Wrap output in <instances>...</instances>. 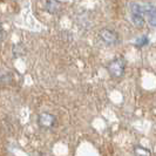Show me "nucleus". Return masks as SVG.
Returning <instances> with one entry per match:
<instances>
[{"instance_id": "nucleus-4", "label": "nucleus", "mask_w": 156, "mask_h": 156, "mask_svg": "<svg viewBox=\"0 0 156 156\" xmlns=\"http://www.w3.org/2000/svg\"><path fill=\"white\" fill-rule=\"evenodd\" d=\"M60 8H61V4L59 0H46V9L48 13L55 14L60 11Z\"/></svg>"}, {"instance_id": "nucleus-10", "label": "nucleus", "mask_w": 156, "mask_h": 156, "mask_svg": "<svg viewBox=\"0 0 156 156\" xmlns=\"http://www.w3.org/2000/svg\"><path fill=\"white\" fill-rule=\"evenodd\" d=\"M149 23H150L151 26H154V27H156V16H149Z\"/></svg>"}, {"instance_id": "nucleus-5", "label": "nucleus", "mask_w": 156, "mask_h": 156, "mask_svg": "<svg viewBox=\"0 0 156 156\" xmlns=\"http://www.w3.org/2000/svg\"><path fill=\"white\" fill-rule=\"evenodd\" d=\"M132 16V21L136 27H142L144 25V18L142 13H130Z\"/></svg>"}, {"instance_id": "nucleus-9", "label": "nucleus", "mask_w": 156, "mask_h": 156, "mask_svg": "<svg viewBox=\"0 0 156 156\" xmlns=\"http://www.w3.org/2000/svg\"><path fill=\"white\" fill-rule=\"evenodd\" d=\"M12 82V74L11 73H7V74H2L1 76V83L2 85H8Z\"/></svg>"}, {"instance_id": "nucleus-3", "label": "nucleus", "mask_w": 156, "mask_h": 156, "mask_svg": "<svg viewBox=\"0 0 156 156\" xmlns=\"http://www.w3.org/2000/svg\"><path fill=\"white\" fill-rule=\"evenodd\" d=\"M99 37H100V39H101L107 46H114V45H117L119 41H120L119 34H117L115 31L109 30V28H103L102 31H100Z\"/></svg>"}, {"instance_id": "nucleus-8", "label": "nucleus", "mask_w": 156, "mask_h": 156, "mask_svg": "<svg viewBox=\"0 0 156 156\" xmlns=\"http://www.w3.org/2000/svg\"><path fill=\"white\" fill-rule=\"evenodd\" d=\"M149 44V39L146 37V35H142L140 38H137L136 41H135V46L136 47H143V46H147Z\"/></svg>"}, {"instance_id": "nucleus-1", "label": "nucleus", "mask_w": 156, "mask_h": 156, "mask_svg": "<svg viewBox=\"0 0 156 156\" xmlns=\"http://www.w3.org/2000/svg\"><path fill=\"white\" fill-rule=\"evenodd\" d=\"M126 60L125 58L119 56L115 58L114 60H112L108 66H107V70L109 73V75L114 79H120L125 75L126 72Z\"/></svg>"}, {"instance_id": "nucleus-7", "label": "nucleus", "mask_w": 156, "mask_h": 156, "mask_svg": "<svg viewBox=\"0 0 156 156\" xmlns=\"http://www.w3.org/2000/svg\"><path fill=\"white\" fill-rule=\"evenodd\" d=\"M142 12H143V14L149 16H156V6H154V5H142Z\"/></svg>"}, {"instance_id": "nucleus-6", "label": "nucleus", "mask_w": 156, "mask_h": 156, "mask_svg": "<svg viewBox=\"0 0 156 156\" xmlns=\"http://www.w3.org/2000/svg\"><path fill=\"white\" fill-rule=\"evenodd\" d=\"M134 156H151V151L146 147L135 146L134 147Z\"/></svg>"}, {"instance_id": "nucleus-2", "label": "nucleus", "mask_w": 156, "mask_h": 156, "mask_svg": "<svg viewBox=\"0 0 156 156\" xmlns=\"http://www.w3.org/2000/svg\"><path fill=\"white\" fill-rule=\"evenodd\" d=\"M56 123H58L56 117L51 113L44 112L38 115V126L42 129H52L56 126Z\"/></svg>"}]
</instances>
